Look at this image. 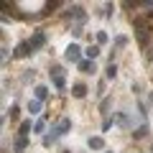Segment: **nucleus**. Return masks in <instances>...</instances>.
<instances>
[{
  "label": "nucleus",
  "mask_w": 153,
  "mask_h": 153,
  "mask_svg": "<svg viewBox=\"0 0 153 153\" xmlns=\"http://www.w3.org/2000/svg\"><path fill=\"white\" fill-rule=\"evenodd\" d=\"M66 59H69V61H79V46L71 44L69 49H66Z\"/></svg>",
  "instance_id": "f257e3e1"
},
{
  "label": "nucleus",
  "mask_w": 153,
  "mask_h": 153,
  "mask_svg": "<svg viewBox=\"0 0 153 153\" xmlns=\"http://www.w3.org/2000/svg\"><path fill=\"white\" fill-rule=\"evenodd\" d=\"M31 51H33V46H31V44H21V46L16 49V56H28Z\"/></svg>",
  "instance_id": "f03ea898"
},
{
  "label": "nucleus",
  "mask_w": 153,
  "mask_h": 153,
  "mask_svg": "<svg viewBox=\"0 0 153 153\" xmlns=\"http://www.w3.org/2000/svg\"><path fill=\"white\" fill-rule=\"evenodd\" d=\"M146 38H148V33H146V23L138 21V41H140V44H146Z\"/></svg>",
  "instance_id": "7ed1b4c3"
},
{
  "label": "nucleus",
  "mask_w": 153,
  "mask_h": 153,
  "mask_svg": "<svg viewBox=\"0 0 153 153\" xmlns=\"http://www.w3.org/2000/svg\"><path fill=\"white\" fill-rule=\"evenodd\" d=\"M71 94H74V97H84V94H87V87H84V84H74V87H71Z\"/></svg>",
  "instance_id": "20e7f679"
},
{
  "label": "nucleus",
  "mask_w": 153,
  "mask_h": 153,
  "mask_svg": "<svg viewBox=\"0 0 153 153\" xmlns=\"http://www.w3.org/2000/svg\"><path fill=\"white\" fill-rule=\"evenodd\" d=\"M31 46H33V49L44 46V33H36V36H33V41H31Z\"/></svg>",
  "instance_id": "39448f33"
},
{
  "label": "nucleus",
  "mask_w": 153,
  "mask_h": 153,
  "mask_svg": "<svg viewBox=\"0 0 153 153\" xmlns=\"http://www.w3.org/2000/svg\"><path fill=\"white\" fill-rule=\"evenodd\" d=\"M79 69H82L84 74H92V71H94V66L89 64V61H79Z\"/></svg>",
  "instance_id": "423d86ee"
},
{
  "label": "nucleus",
  "mask_w": 153,
  "mask_h": 153,
  "mask_svg": "<svg viewBox=\"0 0 153 153\" xmlns=\"http://www.w3.org/2000/svg\"><path fill=\"white\" fill-rule=\"evenodd\" d=\"M46 94H49V89H46L44 84H41V87H36V97H38V100H44Z\"/></svg>",
  "instance_id": "0eeeda50"
},
{
  "label": "nucleus",
  "mask_w": 153,
  "mask_h": 153,
  "mask_svg": "<svg viewBox=\"0 0 153 153\" xmlns=\"http://www.w3.org/2000/svg\"><path fill=\"white\" fill-rule=\"evenodd\" d=\"M97 54H100V46H89V49H87V56H89V59H97Z\"/></svg>",
  "instance_id": "6e6552de"
},
{
  "label": "nucleus",
  "mask_w": 153,
  "mask_h": 153,
  "mask_svg": "<svg viewBox=\"0 0 153 153\" xmlns=\"http://www.w3.org/2000/svg\"><path fill=\"white\" fill-rule=\"evenodd\" d=\"M89 148H102V138H89Z\"/></svg>",
  "instance_id": "1a4fd4ad"
},
{
  "label": "nucleus",
  "mask_w": 153,
  "mask_h": 153,
  "mask_svg": "<svg viewBox=\"0 0 153 153\" xmlns=\"http://www.w3.org/2000/svg\"><path fill=\"white\" fill-rule=\"evenodd\" d=\"M105 74H107V79H115V74H117V69H115V64H110Z\"/></svg>",
  "instance_id": "9d476101"
},
{
  "label": "nucleus",
  "mask_w": 153,
  "mask_h": 153,
  "mask_svg": "<svg viewBox=\"0 0 153 153\" xmlns=\"http://www.w3.org/2000/svg\"><path fill=\"white\" fill-rule=\"evenodd\" d=\"M28 130H31V123H23V125H21V135H26Z\"/></svg>",
  "instance_id": "9b49d317"
},
{
  "label": "nucleus",
  "mask_w": 153,
  "mask_h": 153,
  "mask_svg": "<svg viewBox=\"0 0 153 153\" xmlns=\"http://www.w3.org/2000/svg\"><path fill=\"white\" fill-rule=\"evenodd\" d=\"M23 148H26V140H23V138H21V140L16 143V151H23Z\"/></svg>",
  "instance_id": "f8f14e48"
}]
</instances>
